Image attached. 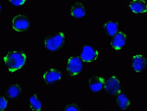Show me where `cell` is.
Wrapping results in <instances>:
<instances>
[{
	"label": "cell",
	"instance_id": "2",
	"mask_svg": "<svg viewBox=\"0 0 147 111\" xmlns=\"http://www.w3.org/2000/svg\"><path fill=\"white\" fill-rule=\"evenodd\" d=\"M70 41L68 32H41L39 35L40 51L45 55L61 52L70 45Z\"/></svg>",
	"mask_w": 147,
	"mask_h": 111
},
{
	"label": "cell",
	"instance_id": "15",
	"mask_svg": "<svg viewBox=\"0 0 147 111\" xmlns=\"http://www.w3.org/2000/svg\"><path fill=\"white\" fill-rule=\"evenodd\" d=\"M67 15L72 20V22H82L86 16V4H85V2L80 1V0L72 1L67 11Z\"/></svg>",
	"mask_w": 147,
	"mask_h": 111
},
{
	"label": "cell",
	"instance_id": "12",
	"mask_svg": "<svg viewBox=\"0 0 147 111\" xmlns=\"http://www.w3.org/2000/svg\"><path fill=\"white\" fill-rule=\"evenodd\" d=\"M86 89L88 93H104L103 71L89 73L86 80Z\"/></svg>",
	"mask_w": 147,
	"mask_h": 111
},
{
	"label": "cell",
	"instance_id": "7",
	"mask_svg": "<svg viewBox=\"0 0 147 111\" xmlns=\"http://www.w3.org/2000/svg\"><path fill=\"white\" fill-rule=\"evenodd\" d=\"M104 76V93L112 96L114 94L124 91L125 82L122 79L117 71H103Z\"/></svg>",
	"mask_w": 147,
	"mask_h": 111
},
{
	"label": "cell",
	"instance_id": "4",
	"mask_svg": "<svg viewBox=\"0 0 147 111\" xmlns=\"http://www.w3.org/2000/svg\"><path fill=\"white\" fill-rule=\"evenodd\" d=\"M125 69L134 78H141L146 73V54L140 48H134L125 59Z\"/></svg>",
	"mask_w": 147,
	"mask_h": 111
},
{
	"label": "cell",
	"instance_id": "13",
	"mask_svg": "<svg viewBox=\"0 0 147 111\" xmlns=\"http://www.w3.org/2000/svg\"><path fill=\"white\" fill-rule=\"evenodd\" d=\"M110 102H111V109L116 110H127L131 109L134 98L130 94H127L124 91L114 94L110 96Z\"/></svg>",
	"mask_w": 147,
	"mask_h": 111
},
{
	"label": "cell",
	"instance_id": "19",
	"mask_svg": "<svg viewBox=\"0 0 147 111\" xmlns=\"http://www.w3.org/2000/svg\"><path fill=\"white\" fill-rule=\"evenodd\" d=\"M7 105H8V98L6 97L5 94H2L1 95V110H5L7 108Z\"/></svg>",
	"mask_w": 147,
	"mask_h": 111
},
{
	"label": "cell",
	"instance_id": "16",
	"mask_svg": "<svg viewBox=\"0 0 147 111\" xmlns=\"http://www.w3.org/2000/svg\"><path fill=\"white\" fill-rule=\"evenodd\" d=\"M125 7L129 15H142L147 11L146 1L144 0H129L125 3Z\"/></svg>",
	"mask_w": 147,
	"mask_h": 111
},
{
	"label": "cell",
	"instance_id": "11",
	"mask_svg": "<svg viewBox=\"0 0 147 111\" xmlns=\"http://www.w3.org/2000/svg\"><path fill=\"white\" fill-rule=\"evenodd\" d=\"M32 21L30 17L25 13V12H16L9 18V30L17 32V34H22L26 30H30Z\"/></svg>",
	"mask_w": 147,
	"mask_h": 111
},
{
	"label": "cell",
	"instance_id": "5",
	"mask_svg": "<svg viewBox=\"0 0 147 111\" xmlns=\"http://www.w3.org/2000/svg\"><path fill=\"white\" fill-rule=\"evenodd\" d=\"M80 57L85 63H99L102 61L101 49L93 41L80 39L79 41Z\"/></svg>",
	"mask_w": 147,
	"mask_h": 111
},
{
	"label": "cell",
	"instance_id": "9",
	"mask_svg": "<svg viewBox=\"0 0 147 111\" xmlns=\"http://www.w3.org/2000/svg\"><path fill=\"white\" fill-rule=\"evenodd\" d=\"M132 42V34L127 30H121L110 39V53L115 55L124 54Z\"/></svg>",
	"mask_w": 147,
	"mask_h": 111
},
{
	"label": "cell",
	"instance_id": "1",
	"mask_svg": "<svg viewBox=\"0 0 147 111\" xmlns=\"http://www.w3.org/2000/svg\"><path fill=\"white\" fill-rule=\"evenodd\" d=\"M30 49L28 47H4L1 51L2 67L9 75L30 69Z\"/></svg>",
	"mask_w": 147,
	"mask_h": 111
},
{
	"label": "cell",
	"instance_id": "6",
	"mask_svg": "<svg viewBox=\"0 0 147 111\" xmlns=\"http://www.w3.org/2000/svg\"><path fill=\"white\" fill-rule=\"evenodd\" d=\"M63 67L66 75L70 78H82L86 75V65L80 56H64Z\"/></svg>",
	"mask_w": 147,
	"mask_h": 111
},
{
	"label": "cell",
	"instance_id": "10",
	"mask_svg": "<svg viewBox=\"0 0 147 111\" xmlns=\"http://www.w3.org/2000/svg\"><path fill=\"white\" fill-rule=\"evenodd\" d=\"M25 108L28 110H45L46 95L39 93L37 89H32L27 95H25Z\"/></svg>",
	"mask_w": 147,
	"mask_h": 111
},
{
	"label": "cell",
	"instance_id": "17",
	"mask_svg": "<svg viewBox=\"0 0 147 111\" xmlns=\"http://www.w3.org/2000/svg\"><path fill=\"white\" fill-rule=\"evenodd\" d=\"M6 4L10 7H14V8H17L21 12L23 11H30V2L27 1V0H9L6 2Z\"/></svg>",
	"mask_w": 147,
	"mask_h": 111
},
{
	"label": "cell",
	"instance_id": "3",
	"mask_svg": "<svg viewBox=\"0 0 147 111\" xmlns=\"http://www.w3.org/2000/svg\"><path fill=\"white\" fill-rule=\"evenodd\" d=\"M66 73L63 65L50 63L39 72V83L43 87H58L63 83Z\"/></svg>",
	"mask_w": 147,
	"mask_h": 111
},
{
	"label": "cell",
	"instance_id": "14",
	"mask_svg": "<svg viewBox=\"0 0 147 111\" xmlns=\"http://www.w3.org/2000/svg\"><path fill=\"white\" fill-rule=\"evenodd\" d=\"M4 94L11 101H18L24 96V83L22 80H12L7 84L4 89Z\"/></svg>",
	"mask_w": 147,
	"mask_h": 111
},
{
	"label": "cell",
	"instance_id": "18",
	"mask_svg": "<svg viewBox=\"0 0 147 111\" xmlns=\"http://www.w3.org/2000/svg\"><path fill=\"white\" fill-rule=\"evenodd\" d=\"M63 109L65 111L68 110H75V111H82L84 110V106L82 103L79 102H69V103H64Z\"/></svg>",
	"mask_w": 147,
	"mask_h": 111
},
{
	"label": "cell",
	"instance_id": "8",
	"mask_svg": "<svg viewBox=\"0 0 147 111\" xmlns=\"http://www.w3.org/2000/svg\"><path fill=\"white\" fill-rule=\"evenodd\" d=\"M125 19L119 16H106L102 19V32L105 39H111L118 32L125 30Z\"/></svg>",
	"mask_w": 147,
	"mask_h": 111
}]
</instances>
